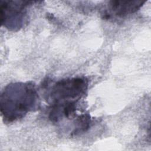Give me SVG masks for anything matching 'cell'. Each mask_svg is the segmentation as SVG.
Returning a JSON list of instances; mask_svg holds the SVG:
<instances>
[{"label":"cell","mask_w":151,"mask_h":151,"mask_svg":"<svg viewBox=\"0 0 151 151\" xmlns=\"http://www.w3.org/2000/svg\"><path fill=\"white\" fill-rule=\"evenodd\" d=\"M90 124V117L87 114L80 116L75 122V129L73 132L75 134L86 131Z\"/></svg>","instance_id":"5b68a950"},{"label":"cell","mask_w":151,"mask_h":151,"mask_svg":"<svg viewBox=\"0 0 151 151\" xmlns=\"http://www.w3.org/2000/svg\"><path fill=\"white\" fill-rule=\"evenodd\" d=\"M34 2L28 1H2L0 8L2 25L9 30H19L25 22L27 7Z\"/></svg>","instance_id":"3957f363"},{"label":"cell","mask_w":151,"mask_h":151,"mask_svg":"<svg viewBox=\"0 0 151 151\" xmlns=\"http://www.w3.org/2000/svg\"><path fill=\"white\" fill-rule=\"evenodd\" d=\"M0 104L4 120L11 123L38 108L40 100L34 83L18 82L9 84L4 88Z\"/></svg>","instance_id":"6da1fadb"},{"label":"cell","mask_w":151,"mask_h":151,"mask_svg":"<svg viewBox=\"0 0 151 151\" xmlns=\"http://www.w3.org/2000/svg\"><path fill=\"white\" fill-rule=\"evenodd\" d=\"M145 2L142 1H111L109 5L110 11L114 15L123 17L136 12Z\"/></svg>","instance_id":"277c9868"},{"label":"cell","mask_w":151,"mask_h":151,"mask_svg":"<svg viewBox=\"0 0 151 151\" xmlns=\"http://www.w3.org/2000/svg\"><path fill=\"white\" fill-rule=\"evenodd\" d=\"M88 81L84 77L60 80L52 86L48 97L51 106H61L77 101L85 94Z\"/></svg>","instance_id":"7a4b0ae2"}]
</instances>
